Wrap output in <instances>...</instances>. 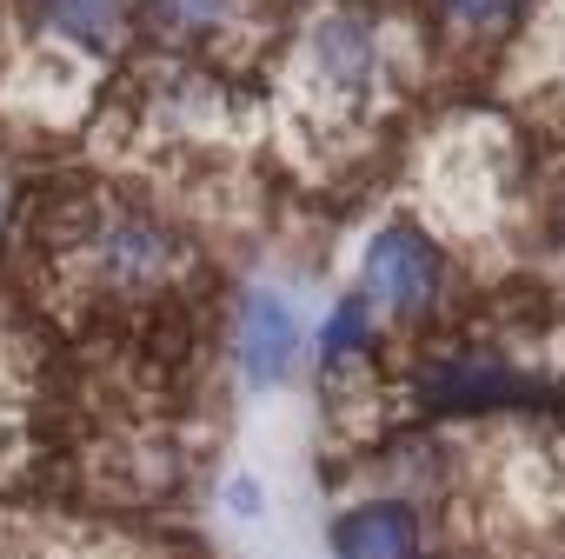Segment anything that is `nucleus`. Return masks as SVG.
Instances as JSON below:
<instances>
[{"label":"nucleus","mask_w":565,"mask_h":559,"mask_svg":"<svg viewBox=\"0 0 565 559\" xmlns=\"http://www.w3.org/2000/svg\"><path fill=\"white\" fill-rule=\"evenodd\" d=\"M193 266L173 220L134 200H81L54 220V280L81 307H134L160 300L173 280Z\"/></svg>","instance_id":"obj_1"},{"label":"nucleus","mask_w":565,"mask_h":559,"mask_svg":"<svg viewBox=\"0 0 565 559\" xmlns=\"http://www.w3.org/2000/svg\"><path fill=\"white\" fill-rule=\"evenodd\" d=\"M393 107V54L380 21L353 8L313 14L294 54V127L307 134L313 154H347L360 147Z\"/></svg>","instance_id":"obj_2"},{"label":"nucleus","mask_w":565,"mask_h":559,"mask_svg":"<svg viewBox=\"0 0 565 559\" xmlns=\"http://www.w3.org/2000/svg\"><path fill=\"white\" fill-rule=\"evenodd\" d=\"M140 21V0H21V34L28 67L47 74L41 107H74V94L127 48Z\"/></svg>","instance_id":"obj_3"},{"label":"nucleus","mask_w":565,"mask_h":559,"mask_svg":"<svg viewBox=\"0 0 565 559\" xmlns=\"http://www.w3.org/2000/svg\"><path fill=\"white\" fill-rule=\"evenodd\" d=\"M452 266H446V240L419 220H386L373 226L366 253H360V294L380 307V320L393 327H426L446 307Z\"/></svg>","instance_id":"obj_4"},{"label":"nucleus","mask_w":565,"mask_h":559,"mask_svg":"<svg viewBox=\"0 0 565 559\" xmlns=\"http://www.w3.org/2000/svg\"><path fill=\"white\" fill-rule=\"evenodd\" d=\"M426 187H433V213L446 233H486L499 226L505 200H512V160L492 134H452L439 147V160L426 167Z\"/></svg>","instance_id":"obj_5"},{"label":"nucleus","mask_w":565,"mask_h":559,"mask_svg":"<svg viewBox=\"0 0 565 559\" xmlns=\"http://www.w3.org/2000/svg\"><path fill=\"white\" fill-rule=\"evenodd\" d=\"M419 393H426V407L446 413V420H486V413H512L519 400H532L539 380H532L499 340H472V347H452V354L426 360Z\"/></svg>","instance_id":"obj_6"},{"label":"nucleus","mask_w":565,"mask_h":559,"mask_svg":"<svg viewBox=\"0 0 565 559\" xmlns=\"http://www.w3.org/2000/svg\"><path fill=\"white\" fill-rule=\"evenodd\" d=\"M333 559H426V513L406 493H373L333 519Z\"/></svg>","instance_id":"obj_7"},{"label":"nucleus","mask_w":565,"mask_h":559,"mask_svg":"<svg viewBox=\"0 0 565 559\" xmlns=\"http://www.w3.org/2000/svg\"><path fill=\"white\" fill-rule=\"evenodd\" d=\"M0 559H167V552L87 519H0Z\"/></svg>","instance_id":"obj_8"},{"label":"nucleus","mask_w":565,"mask_h":559,"mask_svg":"<svg viewBox=\"0 0 565 559\" xmlns=\"http://www.w3.org/2000/svg\"><path fill=\"white\" fill-rule=\"evenodd\" d=\"M253 14V0H140L147 41L160 54H213L226 48Z\"/></svg>","instance_id":"obj_9"},{"label":"nucleus","mask_w":565,"mask_h":559,"mask_svg":"<svg viewBox=\"0 0 565 559\" xmlns=\"http://www.w3.org/2000/svg\"><path fill=\"white\" fill-rule=\"evenodd\" d=\"M300 360V314L287 307V294H246L239 300V367L253 387L266 380H287Z\"/></svg>","instance_id":"obj_10"},{"label":"nucleus","mask_w":565,"mask_h":559,"mask_svg":"<svg viewBox=\"0 0 565 559\" xmlns=\"http://www.w3.org/2000/svg\"><path fill=\"white\" fill-rule=\"evenodd\" d=\"M373 360H380V307L353 287L320 327V373L327 380H360V373H373Z\"/></svg>","instance_id":"obj_11"},{"label":"nucleus","mask_w":565,"mask_h":559,"mask_svg":"<svg viewBox=\"0 0 565 559\" xmlns=\"http://www.w3.org/2000/svg\"><path fill=\"white\" fill-rule=\"evenodd\" d=\"M525 8H532V0H433V14H439L452 34H466V41H492V34H505Z\"/></svg>","instance_id":"obj_12"},{"label":"nucleus","mask_w":565,"mask_h":559,"mask_svg":"<svg viewBox=\"0 0 565 559\" xmlns=\"http://www.w3.org/2000/svg\"><path fill=\"white\" fill-rule=\"evenodd\" d=\"M21 393H28V380H21V360H14V347L0 340V453L14 446V433H21Z\"/></svg>","instance_id":"obj_13"},{"label":"nucleus","mask_w":565,"mask_h":559,"mask_svg":"<svg viewBox=\"0 0 565 559\" xmlns=\"http://www.w3.org/2000/svg\"><path fill=\"white\" fill-rule=\"evenodd\" d=\"M545 28H552V81L565 87V0L552 8V21H545Z\"/></svg>","instance_id":"obj_14"},{"label":"nucleus","mask_w":565,"mask_h":559,"mask_svg":"<svg viewBox=\"0 0 565 559\" xmlns=\"http://www.w3.org/2000/svg\"><path fill=\"white\" fill-rule=\"evenodd\" d=\"M233 506H239V513H259V493H253V486L239 479V486H233Z\"/></svg>","instance_id":"obj_15"}]
</instances>
